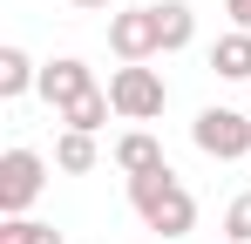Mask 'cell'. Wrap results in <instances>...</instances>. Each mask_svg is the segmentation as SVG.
<instances>
[{
    "label": "cell",
    "instance_id": "cell-11",
    "mask_svg": "<svg viewBox=\"0 0 251 244\" xmlns=\"http://www.w3.org/2000/svg\"><path fill=\"white\" fill-rule=\"evenodd\" d=\"M109 116H116V102H109V88H88L82 102H68V109H61V122H68V129H82V136H95V129H102Z\"/></svg>",
    "mask_w": 251,
    "mask_h": 244
},
{
    "label": "cell",
    "instance_id": "cell-14",
    "mask_svg": "<svg viewBox=\"0 0 251 244\" xmlns=\"http://www.w3.org/2000/svg\"><path fill=\"white\" fill-rule=\"evenodd\" d=\"M224 238L251 244V190H245V197H231V203H224Z\"/></svg>",
    "mask_w": 251,
    "mask_h": 244
},
{
    "label": "cell",
    "instance_id": "cell-15",
    "mask_svg": "<svg viewBox=\"0 0 251 244\" xmlns=\"http://www.w3.org/2000/svg\"><path fill=\"white\" fill-rule=\"evenodd\" d=\"M224 14H231V27H245V34H251V0H224Z\"/></svg>",
    "mask_w": 251,
    "mask_h": 244
},
{
    "label": "cell",
    "instance_id": "cell-4",
    "mask_svg": "<svg viewBox=\"0 0 251 244\" xmlns=\"http://www.w3.org/2000/svg\"><path fill=\"white\" fill-rule=\"evenodd\" d=\"M41 183H48V156L27 149V143H14L0 156V217H27V203L41 197Z\"/></svg>",
    "mask_w": 251,
    "mask_h": 244
},
{
    "label": "cell",
    "instance_id": "cell-18",
    "mask_svg": "<svg viewBox=\"0 0 251 244\" xmlns=\"http://www.w3.org/2000/svg\"><path fill=\"white\" fill-rule=\"evenodd\" d=\"M224 244H238V238H224Z\"/></svg>",
    "mask_w": 251,
    "mask_h": 244
},
{
    "label": "cell",
    "instance_id": "cell-1",
    "mask_svg": "<svg viewBox=\"0 0 251 244\" xmlns=\"http://www.w3.org/2000/svg\"><path fill=\"white\" fill-rule=\"evenodd\" d=\"M129 210L143 217V231H156V238H190V224H197V197L176 183V170H150V176H129Z\"/></svg>",
    "mask_w": 251,
    "mask_h": 244
},
{
    "label": "cell",
    "instance_id": "cell-8",
    "mask_svg": "<svg viewBox=\"0 0 251 244\" xmlns=\"http://www.w3.org/2000/svg\"><path fill=\"white\" fill-rule=\"evenodd\" d=\"M210 68H217L224 81H251V34L245 27H231V34L210 41Z\"/></svg>",
    "mask_w": 251,
    "mask_h": 244
},
{
    "label": "cell",
    "instance_id": "cell-2",
    "mask_svg": "<svg viewBox=\"0 0 251 244\" xmlns=\"http://www.w3.org/2000/svg\"><path fill=\"white\" fill-rule=\"evenodd\" d=\"M109 102H116V116L123 122H156L170 102V88L156 68H143V61H123L116 75H109Z\"/></svg>",
    "mask_w": 251,
    "mask_h": 244
},
{
    "label": "cell",
    "instance_id": "cell-9",
    "mask_svg": "<svg viewBox=\"0 0 251 244\" xmlns=\"http://www.w3.org/2000/svg\"><path fill=\"white\" fill-rule=\"evenodd\" d=\"M156 27H163V54L197 41V7L190 0H156Z\"/></svg>",
    "mask_w": 251,
    "mask_h": 244
},
{
    "label": "cell",
    "instance_id": "cell-6",
    "mask_svg": "<svg viewBox=\"0 0 251 244\" xmlns=\"http://www.w3.org/2000/svg\"><path fill=\"white\" fill-rule=\"evenodd\" d=\"M88 88H95V75H88V61H75V54H54L41 68V95H48V109L61 116L68 102H82Z\"/></svg>",
    "mask_w": 251,
    "mask_h": 244
},
{
    "label": "cell",
    "instance_id": "cell-16",
    "mask_svg": "<svg viewBox=\"0 0 251 244\" xmlns=\"http://www.w3.org/2000/svg\"><path fill=\"white\" fill-rule=\"evenodd\" d=\"M68 7H82V14H116V0H68Z\"/></svg>",
    "mask_w": 251,
    "mask_h": 244
},
{
    "label": "cell",
    "instance_id": "cell-7",
    "mask_svg": "<svg viewBox=\"0 0 251 244\" xmlns=\"http://www.w3.org/2000/svg\"><path fill=\"white\" fill-rule=\"evenodd\" d=\"M163 143H156V136H150V129H129L123 143H116V170H123V176H150V170H163Z\"/></svg>",
    "mask_w": 251,
    "mask_h": 244
},
{
    "label": "cell",
    "instance_id": "cell-17",
    "mask_svg": "<svg viewBox=\"0 0 251 244\" xmlns=\"http://www.w3.org/2000/svg\"><path fill=\"white\" fill-rule=\"evenodd\" d=\"M245 116H251V102H245Z\"/></svg>",
    "mask_w": 251,
    "mask_h": 244
},
{
    "label": "cell",
    "instance_id": "cell-13",
    "mask_svg": "<svg viewBox=\"0 0 251 244\" xmlns=\"http://www.w3.org/2000/svg\"><path fill=\"white\" fill-rule=\"evenodd\" d=\"M0 244H68V238L41 217H0Z\"/></svg>",
    "mask_w": 251,
    "mask_h": 244
},
{
    "label": "cell",
    "instance_id": "cell-12",
    "mask_svg": "<svg viewBox=\"0 0 251 244\" xmlns=\"http://www.w3.org/2000/svg\"><path fill=\"white\" fill-rule=\"evenodd\" d=\"M54 170H68V176L95 170V136H82V129H61V136H54Z\"/></svg>",
    "mask_w": 251,
    "mask_h": 244
},
{
    "label": "cell",
    "instance_id": "cell-5",
    "mask_svg": "<svg viewBox=\"0 0 251 244\" xmlns=\"http://www.w3.org/2000/svg\"><path fill=\"white\" fill-rule=\"evenodd\" d=\"M109 48H116V61H150V54H163L156 7H116V14H109Z\"/></svg>",
    "mask_w": 251,
    "mask_h": 244
},
{
    "label": "cell",
    "instance_id": "cell-10",
    "mask_svg": "<svg viewBox=\"0 0 251 244\" xmlns=\"http://www.w3.org/2000/svg\"><path fill=\"white\" fill-rule=\"evenodd\" d=\"M27 88H41V68L27 61V48H0V102H21Z\"/></svg>",
    "mask_w": 251,
    "mask_h": 244
},
{
    "label": "cell",
    "instance_id": "cell-3",
    "mask_svg": "<svg viewBox=\"0 0 251 244\" xmlns=\"http://www.w3.org/2000/svg\"><path fill=\"white\" fill-rule=\"evenodd\" d=\"M190 143L204 149V156H217V163H245L251 156V116L245 109H197V122H190Z\"/></svg>",
    "mask_w": 251,
    "mask_h": 244
}]
</instances>
